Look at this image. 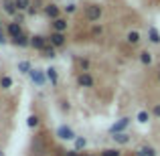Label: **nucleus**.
<instances>
[{
	"label": "nucleus",
	"mask_w": 160,
	"mask_h": 156,
	"mask_svg": "<svg viewBox=\"0 0 160 156\" xmlns=\"http://www.w3.org/2000/svg\"><path fill=\"white\" fill-rule=\"evenodd\" d=\"M28 77H31V81L35 83L37 87H43L45 83H47V73H45V69H32L31 73H28Z\"/></svg>",
	"instance_id": "39448f33"
},
{
	"label": "nucleus",
	"mask_w": 160,
	"mask_h": 156,
	"mask_svg": "<svg viewBox=\"0 0 160 156\" xmlns=\"http://www.w3.org/2000/svg\"><path fill=\"white\" fill-rule=\"evenodd\" d=\"M27 126L31 130H37L41 126V118H39V113H31V116L27 118Z\"/></svg>",
	"instance_id": "aec40b11"
},
{
	"label": "nucleus",
	"mask_w": 160,
	"mask_h": 156,
	"mask_svg": "<svg viewBox=\"0 0 160 156\" xmlns=\"http://www.w3.org/2000/svg\"><path fill=\"white\" fill-rule=\"evenodd\" d=\"M140 41H142V35H140L138 31H130L128 35H126V43L132 45V47H134V45H138Z\"/></svg>",
	"instance_id": "a211bd4d"
},
{
	"label": "nucleus",
	"mask_w": 160,
	"mask_h": 156,
	"mask_svg": "<svg viewBox=\"0 0 160 156\" xmlns=\"http://www.w3.org/2000/svg\"><path fill=\"white\" fill-rule=\"evenodd\" d=\"M77 85L79 87H85V89H91V87L95 85V79H93V75L91 73H79L77 75Z\"/></svg>",
	"instance_id": "9d476101"
},
{
	"label": "nucleus",
	"mask_w": 160,
	"mask_h": 156,
	"mask_svg": "<svg viewBox=\"0 0 160 156\" xmlns=\"http://www.w3.org/2000/svg\"><path fill=\"white\" fill-rule=\"evenodd\" d=\"M132 124V118H120V120L116 122V124H112L109 126V134H112V136H116V134H124V130L128 128V126Z\"/></svg>",
	"instance_id": "20e7f679"
},
{
	"label": "nucleus",
	"mask_w": 160,
	"mask_h": 156,
	"mask_svg": "<svg viewBox=\"0 0 160 156\" xmlns=\"http://www.w3.org/2000/svg\"><path fill=\"white\" fill-rule=\"evenodd\" d=\"M51 28H53V33H63V35H65L67 28H69V20L61 16V18H57V20L51 23Z\"/></svg>",
	"instance_id": "9b49d317"
},
{
	"label": "nucleus",
	"mask_w": 160,
	"mask_h": 156,
	"mask_svg": "<svg viewBox=\"0 0 160 156\" xmlns=\"http://www.w3.org/2000/svg\"><path fill=\"white\" fill-rule=\"evenodd\" d=\"M16 69H18V73H22V75H28L35 67H32V63L28 61V59H22V61H18L16 63Z\"/></svg>",
	"instance_id": "2eb2a0df"
},
{
	"label": "nucleus",
	"mask_w": 160,
	"mask_h": 156,
	"mask_svg": "<svg viewBox=\"0 0 160 156\" xmlns=\"http://www.w3.org/2000/svg\"><path fill=\"white\" fill-rule=\"evenodd\" d=\"M73 144H75L73 150H77V152H79V150H83V148L87 146V138H85V136H77V140H75Z\"/></svg>",
	"instance_id": "b1692460"
},
{
	"label": "nucleus",
	"mask_w": 160,
	"mask_h": 156,
	"mask_svg": "<svg viewBox=\"0 0 160 156\" xmlns=\"http://www.w3.org/2000/svg\"><path fill=\"white\" fill-rule=\"evenodd\" d=\"M6 35H8V39H16V37H20L22 35V24L20 23H16V20H12V23H6Z\"/></svg>",
	"instance_id": "1a4fd4ad"
},
{
	"label": "nucleus",
	"mask_w": 160,
	"mask_h": 156,
	"mask_svg": "<svg viewBox=\"0 0 160 156\" xmlns=\"http://www.w3.org/2000/svg\"><path fill=\"white\" fill-rule=\"evenodd\" d=\"M31 47L35 49V51H41V53H43L45 49L49 47V39L45 35H32L31 37Z\"/></svg>",
	"instance_id": "423d86ee"
},
{
	"label": "nucleus",
	"mask_w": 160,
	"mask_h": 156,
	"mask_svg": "<svg viewBox=\"0 0 160 156\" xmlns=\"http://www.w3.org/2000/svg\"><path fill=\"white\" fill-rule=\"evenodd\" d=\"M43 14L47 16L49 20H57V18H61V6H57V4H53V2H49L47 6L43 8Z\"/></svg>",
	"instance_id": "6e6552de"
},
{
	"label": "nucleus",
	"mask_w": 160,
	"mask_h": 156,
	"mask_svg": "<svg viewBox=\"0 0 160 156\" xmlns=\"http://www.w3.org/2000/svg\"><path fill=\"white\" fill-rule=\"evenodd\" d=\"M150 118H152V113H150L148 109H140V112H138V116H136V120L140 122V124H148Z\"/></svg>",
	"instance_id": "4be33fe9"
},
{
	"label": "nucleus",
	"mask_w": 160,
	"mask_h": 156,
	"mask_svg": "<svg viewBox=\"0 0 160 156\" xmlns=\"http://www.w3.org/2000/svg\"><path fill=\"white\" fill-rule=\"evenodd\" d=\"M138 61H140L144 67H150V65H152V61H154V57H152V53H150V51H140V53H138Z\"/></svg>",
	"instance_id": "dca6fc26"
},
{
	"label": "nucleus",
	"mask_w": 160,
	"mask_h": 156,
	"mask_svg": "<svg viewBox=\"0 0 160 156\" xmlns=\"http://www.w3.org/2000/svg\"><path fill=\"white\" fill-rule=\"evenodd\" d=\"M158 81H160V69H158Z\"/></svg>",
	"instance_id": "4c0bfd02"
},
{
	"label": "nucleus",
	"mask_w": 160,
	"mask_h": 156,
	"mask_svg": "<svg viewBox=\"0 0 160 156\" xmlns=\"http://www.w3.org/2000/svg\"><path fill=\"white\" fill-rule=\"evenodd\" d=\"M55 136L59 138V140H63V142H75L77 140V134H75V130L71 128V126H67V124H61L57 130H55Z\"/></svg>",
	"instance_id": "f03ea898"
},
{
	"label": "nucleus",
	"mask_w": 160,
	"mask_h": 156,
	"mask_svg": "<svg viewBox=\"0 0 160 156\" xmlns=\"http://www.w3.org/2000/svg\"><path fill=\"white\" fill-rule=\"evenodd\" d=\"M102 33H103V27H102V24H93V27H91V35H93V37H99Z\"/></svg>",
	"instance_id": "c756f323"
},
{
	"label": "nucleus",
	"mask_w": 160,
	"mask_h": 156,
	"mask_svg": "<svg viewBox=\"0 0 160 156\" xmlns=\"http://www.w3.org/2000/svg\"><path fill=\"white\" fill-rule=\"evenodd\" d=\"M63 12H65V14H73V12H77V4L69 2L67 6H63Z\"/></svg>",
	"instance_id": "c85d7f7f"
},
{
	"label": "nucleus",
	"mask_w": 160,
	"mask_h": 156,
	"mask_svg": "<svg viewBox=\"0 0 160 156\" xmlns=\"http://www.w3.org/2000/svg\"><path fill=\"white\" fill-rule=\"evenodd\" d=\"M8 41H10V39H8V35H6V33H0V47H2V45H6Z\"/></svg>",
	"instance_id": "473e14b6"
},
{
	"label": "nucleus",
	"mask_w": 160,
	"mask_h": 156,
	"mask_svg": "<svg viewBox=\"0 0 160 156\" xmlns=\"http://www.w3.org/2000/svg\"><path fill=\"white\" fill-rule=\"evenodd\" d=\"M148 41L152 45H160V33L156 27H148Z\"/></svg>",
	"instance_id": "6ab92c4d"
},
{
	"label": "nucleus",
	"mask_w": 160,
	"mask_h": 156,
	"mask_svg": "<svg viewBox=\"0 0 160 156\" xmlns=\"http://www.w3.org/2000/svg\"><path fill=\"white\" fill-rule=\"evenodd\" d=\"M79 67H81L83 73H89V67H91L89 59H79Z\"/></svg>",
	"instance_id": "cd10ccee"
},
{
	"label": "nucleus",
	"mask_w": 160,
	"mask_h": 156,
	"mask_svg": "<svg viewBox=\"0 0 160 156\" xmlns=\"http://www.w3.org/2000/svg\"><path fill=\"white\" fill-rule=\"evenodd\" d=\"M99 156H122V150L120 148H106L99 152Z\"/></svg>",
	"instance_id": "a878e982"
},
{
	"label": "nucleus",
	"mask_w": 160,
	"mask_h": 156,
	"mask_svg": "<svg viewBox=\"0 0 160 156\" xmlns=\"http://www.w3.org/2000/svg\"><path fill=\"white\" fill-rule=\"evenodd\" d=\"M47 39H49V45L55 47V49H63L67 45V37L63 35V33H53L51 31V35H49Z\"/></svg>",
	"instance_id": "0eeeda50"
},
{
	"label": "nucleus",
	"mask_w": 160,
	"mask_h": 156,
	"mask_svg": "<svg viewBox=\"0 0 160 156\" xmlns=\"http://www.w3.org/2000/svg\"><path fill=\"white\" fill-rule=\"evenodd\" d=\"M59 103H61V109H63V112H71V103L67 102V99H61Z\"/></svg>",
	"instance_id": "7c9ffc66"
},
{
	"label": "nucleus",
	"mask_w": 160,
	"mask_h": 156,
	"mask_svg": "<svg viewBox=\"0 0 160 156\" xmlns=\"http://www.w3.org/2000/svg\"><path fill=\"white\" fill-rule=\"evenodd\" d=\"M85 156H89V154H85Z\"/></svg>",
	"instance_id": "58836bf2"
},
{
	"label": "nucleus",
	"mask_w": 160,
	"mask_h": 156,
	"mask_svg": "<svg viewBox=\"0 0 160 156\" xmlns=\"http://www.w3.org/2000/svg\"><path fill=\"white\" fill-rule=\"evenodd\" d=\"M112 140L116 142V144H120V146H126V144H130L132 142V136L130 134H116V136H112Z\"/></svg>",
	"instance_id": "f3484780"
},
{
	"label": "nucleus",
	"mask_w": 160,
	"mask_h": 156,
	"mask_svg": "<svg viewBox=\"0 0 160 156\" xmlns=\"http://www.w3.org/2000/svg\"><path fill=\"white\" fill-rule=\"evenodd\" d=\"M102 14H103V8L99 6V4H95V2L87 4V6H85V12H83V16H85L87 23H98V20L102 18Z\"/></svg>",
	"instance_id": "f257e3e1"
},
{
	"label": "nucleus",
	"mask_w": 160,
	"mask_h": 156,
	"mask_svg": "<svg viewBox=\"0 0 160 156\" xmlns=\"http://www.w3.org/2000/svg\"><path fill=\"white\" fill-rule=\"evenodd\" d=\"M0 33H6V27H2V23H0Z\"/></svg>",
	"instance_id": "c9c22d12"
},
{
	"label": "nucleus",
	"mask_w": 160,
	"mask_h": 156,
	"mask_svg": "<svg viewBox=\"0 0 160 156\" xmlns=\"http://www.w3.org/2000/svg\"><path fill=\"white\" fill-rule=\"evenodd\" d=\"M31 148H32V156H45L49 152V146H47V142H45V138L41 136V134L32 138V146Z\"/></svg>",
	"instance_id": "7ed1b4c3"
},
{
	"label": "nucleus",
	"mask_w": 160,
	"mask_h": 156,
	"mask_svg": "<svg viewBox=\"0 0 160 156\" xmlns=\"http://www.w3.org/2000/svg\"><path fill=\"white\" fill-rule=\"evenodd\" d=\"M12 83H14V81H12V77H10V75H6V73H2V75H0V87H2V89H10V87H12Z\"/></svg>",
	"instance_id": "5701e85b"
},
{
	"label": "nucleus",
	"mask_w": 160,
	"mask_h": 156,
	"mask_svg": "<svg viewBox=\"0 0 160 156\" xmlns=\"http://www.w3.org/2000/svg\"><path fill=\"white\" fill-rule=\"evenodd\" d=\"M138 152H140L142 156H156V150H154V148H152L150 144H144V146H142L140 150H138Z\"/></svg>",
	"instance_id": "393cba45"
},
{
	"label": "nucleus",
	"mask_w": 160,
	"mask_h": 156,
	"mask_svg": "<svg viewBox=\"0 0 160 156\" xmlns=\"http://www.w3.org/2000/svg\"><path fill=\"white\" fill-rule=\"evenodd\" d=\"M12 45H14V47H20V49H27V47H31V37L28 35H20V37H16V39H12L10 41Z\"/></svg>",
	"instance_id": "4468645a"
},
{
	"label": "nucleus",
	"mask_w": 160,
	"mask_h": 156,
	"mask_svg": "<svg viewBox=\"0 0 160 156\" xmlns=\"http://www.w3.org/2000/svg\"><path fill=\"white\" fill-rule=\"evenodd\" d=\"M28 16H35V14H39V8H35V6H31L28 8V12H27Z\"/></svg>",
	"instance_id": "72a5a7b5"
},
{
	"label": "nucleus",
	"mask_w": 160,
	"mask_h": 156,
	"mask_svg": "<svg viewBox=\"0 0 160 156\" xmlns=\"http://www.w3.org/2000/svg\"><path fill=\"white\" fill-rule=\"evenodd\" d=\"M0 156H6V154H4V150H2V148H0Z\"/></svg>",
	"instance_id": "e433bc0d"
},
{
	"label": "nucleus",
	"mask_w": 160,
	"mask_h": 156,
	"mask_svg": "<svg viewBox=\"0 0 160 156\" xmlns=\"http://www.w3.org/2000/svg\"><path fill=\"white\" fill-rule=\"evenodd\" d=\"M18 12H28V8L32 6V0H14Z\"/></svg>",
	"instance_id": "412c9836"
},
{
	"label": "nucleus",
	"mask_w": 160,
	"mask_h": 156,
	"mask_svg": "<svg viewBox=\"0 0 160 156\" xmlns=\"http://www.w3.org/2000/svg\"><path fill=\"white\" fill-rule=\"evenodd\" d=\"M150 113H152L154 118H160V103H154V105H152V112H150Z\"/></svg>",
	"instance_id": "2f4dec72"
},
{
	"label": "nucleus",
	"mask_w": 160,
	"mask_h": 156,
	"mask_svg": "<svg viewBox=\"0 0 160 156\" xmlns=\"http://www.w3.org/2000/svg\"><path fill=\"white\" fill-rule=\"evenodd\" d=\"M65 156H81L77 150H65Z\"/></svg>",
	"instance_id": "f704fd0d"
},
{
	"label": "nucleus",
	"mask_w": 160,
	"mask_h": 156,
	"mask_svg": "<svg viewBox=\"0 0 160 156\" xmlns=\"http://www.w3.org/2000/svg\"><path fill=\"white\" fill-rule=\"evenodd\" d=\"M2 12L8 16H18V8H16L14 0H2Z\"/></svg>",
	"instance_id": "f8f14e48"
},
{
	"label": "nucleus",
	"mask_w": 160,
	"mask_h": 156,
	"mask_svg": "<svg viewBox=\"0 0 160 156\" xmlns=\"http://www.w3.org/2000/svg\"><path fill=\"white\" fill-rule=\"evenodd\" d=\"M45 73H47V81L51 83V87H57L59 85V71L55 67H47Z\"/></svg>",
	"instance_id": "ddd939ff"
},
{
	"label": "nucleus",
	"mask_w": 160,
	"mask_h": 156,
	"mask_svg": "<svg viewBox=\"0 0 160 156\" xmlns=\"http://www.w3.org/2000/svg\"><path fill=\"white\" fill-rule=\"evenodd\" d=\"M43 57H45V59H55V57H57V49L49 45V47L43 51Z\"/></svg>",
	"instance_id": "bb28decb"
}]
</instances>
